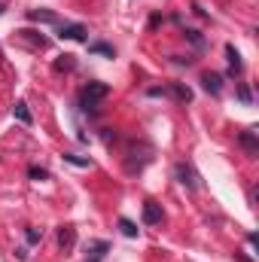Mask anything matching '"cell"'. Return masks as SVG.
<instances>
[{"label":"cell","mask_w":259,"mask_h":262,"mask_svg":"<svg viewBox=\"0 0 259 262\" xmlns=\"http://www.w3.org/2000/svg\"><path fill=\"white\" fill-rule=\"evenodd\" d=\"M107 95H110V85H107V82H89V85H82V92H79V110L98 113V104H101Z\"/></svg>","instance_id":"cell-1"},{"label":"cell","mask_w":259,"mask_h":262,"mask_svg":"<svg viewBox=\"0 0 259 262\" xmlns=\"http://www.w3.org/2000/svg\"><path fill=\"white\" fill-rule=\"evenodd\" d=\"M174 180H177L180 186H186L189 192L201 189V177H198V171H195L189 162H177V165H174Z\"/></svg>","instance_id":"cell-2"},{"label":"cell","mask_w":259,"mask_h":262,"mask_svg":"<svg viewBox=\"0 0 259 262\" xmlns=\"http://www.w3.org/2000/svg\"><path fill=\"white\" fill-rule=\"evenodd\" d=\"M58 37L61 40H76V43H89V28L79 21H64L58 25Z\"/></svg>","instance_id":"cell-3"},{"label":"cell","mask_w":259,"mask_h":262,"mask_svg":"<svg viewBox=\"0 0 259 262\" xmlns=\"http://www.w3.org/2000/svg\"><path fill=\"white\" fill-rule=\"evenodd\" d=\"M143 223L146 226H162L165 223V210L159 201H143Z\"/></svg>","instance_id":"cell-4"},{"label":"cell","mask_w":259,"mask_h":262,"mask_svg":"<svg viewBox=\"0 0 259 262\" xmlns=\"http://www.w3.org/2000/svg\"><path fill=\"white\" fill-rule=\"evenodd\" d=\"M201 89L217 98V95L223 92V76H220V73H204V76H201Z\"/></svg>","instance_id":"cell-5"},{"label":"cell","mask_w":259,"mask_h":262,"mask_svg":"<svg viewBox=\"0 0 259 262\" xmlns=\"http://www.w3.org/2000/svg\"><path fill=\"white\" fill-rule=\"evenodd\" d=\"M238 143H241L250 156H259V140H256V131H253V128L241 131V134H238Z\"/></svg>","instance_id":"cell-6"},{"label":"cell","mask_w":259,"mask_h":262,"mask_svg":"<svg viewBox=\"0 0 259 262\" xmlns=\"http://www.w3.org/2000/svg\"><path fill=\"white\" fill-rule=\"evenodd\" d=\"M226 58H229V76H241L244 61H241V55H238L235 46H226Z\"/></svg>","instance_id":"cell-7"},{"label":"cell","mask_w":259,"mask_h":262,"mask_svg":"<svg viewBox=\"0 0 259 262\" xmlns=\"http://www.w3.org/2000/svg\"><path fill=\"white\" fill-rule=\"evenodd\" d=\"M168 92H171L180 104H189V101H192V89H189V85H183V82H171V85H168Z\"/></svg>","instance_id":"cell-8"},{"label":"cell","mask_w":259,"mask_h":262,"mask_svg":"<svg viewBox=\"0 0 259 262\" xmlns=\"http://www.w3.org/2000/svg\"><path fill=\"white\" fill-rule=\"evenodd\" d=\"M107 250H110L107 241H89V244H85V256H89V259H104Z\"/></svg>","instance_id":"cell-9"},{"label":"cell","mask_w":259,"mask_h":262,"mask_svg":"<svg viewBox=\"0 0 259 262\" xmlns=\"http://www.w3.org/2000/svg\"><path fill=\"white\" fill-rule=\"evenodd\" d=\"M58 244H61L64 250H70V247L76 244V229H73V226H61V229H58Z\"/></svg>","instance_id":"cell-10"},{"label":"cell","mask_w":259,"mask_h":262,"mask_svg":"<svg viewBox=\"0 0 259 262\" xmlns=\"http://www.w3.org/2000/svg\"><path fill=\"white\" fill-rule=\"evenodd\" d=\"M12 116H15L21 125H31V122H34V116H31V110H28V104H25V101H18V104L12 107Z\"/></svg>","instance_id":"cell-11"},{"label":"cell","mask_w":259,"mask_h":262,"mask_svg":"<svg viewBox=\"0 0 259 262\" xmlns=\"http://www.w3.org/2000/svg\"><path fill=\"white\" fill-rule=\"evenodd\" d=\"M28 18H31V21H49V25L58 21V15H55V12H46V9H31Z\"/></svg>","instance_id":"cell-12"},{"label":"cell","mask_w":259,"mask_h":262,"mask_svg":"<svg viewBox=\"0 0 259 262\" xmlns=\"http://www.w3.org/2000/svg\"><path fill=\"white\" fill-rule=\"evenodd\" d=\"M89 55H107V58H116V49L107 46V43H92V46H89Z\"/></svg>","instance_id":"cell-13"},{"label":"cell","mask_w":259,"mask_h":262,"mask_svg":"<svg viewBox=\"0 0 259 262\" xmlns=\"http://www.w3.org/2000/svg\"><path fill=\"white\" fill-rule=\"evenodd\" d=\"M18 34H21V37H28V40H31L34 46H40V49H46V46H49V40H46V37H40V34H34V31H18Z\"/></svg>","instance_id":"cell-14"},{"label":"cell","mask_w":259,"mask_h":262,"mask_svg":"<svg viewBox=\"0 0 259 262\" xmlns=\"http://www.w3.org/2000/svg\"><path fill=\"white\" fill-rule=\"evenodd\" d=\"M119 232H122L125 238H137V226H134L131 220H125V216L119 220Z\"/></svg>","instance_id":"cell-15"},{"label":"cell","mask_w":259,"mask_h":262,"mask_svg":"<svg viewBox=\"0 0 259 262\" xmlns=\"http://www.w3.org/2000/svg\"><path fill=\"white\" fill-rule=\"evenodd\" d=\"M64 162L76 165V168H89V165H92V159H79L76 152H64Z\"/></svg>","instance_id":"cell-16"},{"label":"cell","mask_w":259,"mask_h":262,"mask_svg":"<svg viewBox=\"0 0 259 262\" xmlns=\"http://www.w3.org/2000/svg\"><path fill=\"white\" fill-rule=\"evenodd\" d=\"M76 61H73V55H61L58 61H55V70H73Z\"/></svg>","instance_id":"cell-17"},{"label":"cell","mask_w":259,"mask_h":262,"mask_svg":"<svg viewBox=\"0 0 259 262\" xmlns=\"http://www.w3.org/2000/svg\"><path fill=\"white\" fill-rule=\"evenodd\" d=\"M235 95H238V101H241V104H253V95H250V89H247V85H238V92H235Z\"/></svg>","instance_id":"cell-18"},{"label":"cell","mask_w":259,"mask_h":262,"mask_svg":"<svg viewBox=\"0 0 259 262\" xmlns=\"http://www.w3.org/2000/svg\"><path fill=\"white\" fill-rule=\"evenodd\" d=\"M28 177H31V180H46V177H49V171H43V168H37V165H34V168H28Z\"/></svg>","instance_id":"cell-19"},{"label":"cell","mask_w":259,"mask_h":262,"mask_svg":"<svg viewBox=\"0 0 259 262\" xmlns=\"http://www.w3.org/2000/svg\"><path fill=\"white\" fill-rule=\"evenodd\" d=\"M25 238H28V244H40L43 232H37V229H25Z\"/></svg>","instance_id":"cell-20"},{"label":"cell","mask_w":259,"mask_h":262,"mask_svg":"<svg viewBox=\"0 0 259 262\" xmlns=\"http://www.w3.org/2000/svg\"><path fill=\"white\" fill-rule=\"evenodd\" d=\"M0 15H3V3H0Z\"/></svg>","instance_id":"cell-21"},{"label":"cell","mask_w":259,"mask_h":262,"mask_svg":"<svg viewBox=\"0 0 259 262\" xmlns=\"http://www.w3.org/2000/svg\"><path fill=\"white\" fill-rule=\"evenodd\" d=\"M89 262H101V259H89Z\"/></svg>","instance_id":"cell-22"}]
</instances>
